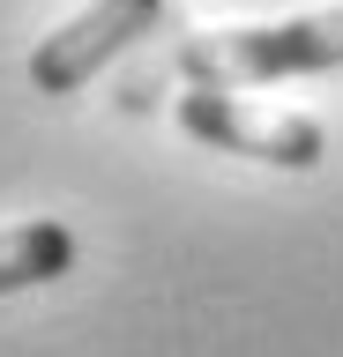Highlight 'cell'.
I'll return each instance as SVG.
<instances>
[{
  "instance_id": "obj_1",
  "label": "cell",
  "mask_w": 343,
  "mask_h": 357,
  "mask_svg": "<svg viewBox=\"0 0 343 357\" xmlns=\"http://www.w3.org/2000/svg\"><path fill=\"white\" fill-rule=\"evenodd\" d=\"M187 89H247V82H284V75H328L343 67V8L291 22H247V30H194L180 45Z\"/></svg>"
},
{
  "instance_id": "obj_2",
  "label": "cell",
  "mask_w": 343,
  "mask_h": 357,
  "mask_svg": "<svg viewBox=\"0 0 343 357\" xmlns=\"http://www.w3.org/2000/svg\"><path fill=\"white\" fill-rule=\"evenodd\" d=\"M180 127L209 149L254 156V164H276V172H314L328 156V134L306 112H261L247 97H224V89H187L180 97Z\"/></svg>"
},
{
  "instance_id": "obj_3",
  "label": "cell",
  "mask_w": 343,
  "mask_h": 357,
  "mask_svg": "<svg viewBox=\"0 0 343 357\" xmlns=\"http://www.w3.org/2000/svg\"><path fill=\"white\" fill-rule=\"evenodd\" d=\"M164 15V0H90L82 15H68L52 38H38L30 52V82L45 97H75L97 67H112L135 38H149V22Z\"/></svg>"
},
{
  "instance_id": "obj_4",
  "label": "cell",
  "mask_w": 343,
  "mask_h": 357,
  "mask_svg": "<svg viewBox=\"0 0 343 357\" xmlns=\"http://www.w3.org/2000/svg\"><path fill=\"white\" fill-rule=\"evenodd\" d=\"M68 268H75V231L68 223L38 216V223L0 231V298H8V290H38V283H52V275H68Z\"/></svg>"
}]
</instances>
